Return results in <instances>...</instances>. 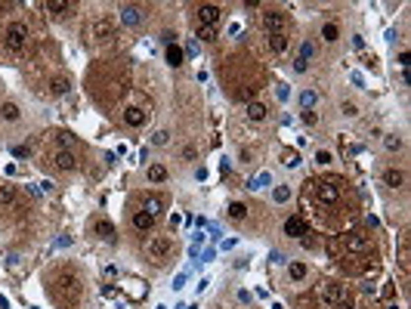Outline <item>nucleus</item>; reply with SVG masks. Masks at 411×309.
<instances>
[{"label":"nucleus","instance_id":"obj_1","mask_svg":"<svg viewBox=\"0 0 411 309\" xmlns=\"http://www.w3.org/2000/svg\"><path fill=\"white\" fill-rule=\"evenodd\" d=\"M53 294L59 297V303L75 306V303H77V297H80V278H77V272H72V269H59L56 275H53Z\"/></svg>","mask_w":411,"mask_h":309},{"label":"nucleus","instance_id":"obj_2","mask_svg":"<svg viewBox=\"0 0 411 309\" xmlns=\"http://www.w3.org/2000/svg\"><path fill=\"white\" fill-rule=\"evenodd\" d=\"M25 43H28L25 22H9V25H6V47L13 53H22V50H25Z\"/></svg>","mask_w":411,"mask_h":309},{"label":"nucleus","instance_id":"obj_3","mask_svg":"<svg viewBox=\"0 0 411 309\" xmlns=\"http://www.w3.org/2000/svg\"><path fill=\"white\" fill-rule=\"evenodd\" d=\"M319 294H322V300L334 303V306L346 300V291H343V284H334V281H325V284H319Z\"/></svg>","mask_w":411,"mask_h":309},{"label":"nucleus","instance_id":"obj_4","mask_svg":"<svg viewBox=\"0 0 411 309\" xmlns=\"http://www.w3.org/2000/svg\"><path fill=\"white\" fill-rule=\"evenodd\" d=\"M170 250H173V241H170V238H164V235H158V238H151V241H149V257L151 260H164Z\"/></svg>","mask_w":411,"mask_h":309},{"label":"nucleus","instance_id":"obj_5","mask_svg":"<svg viewBox=\"0 0 411 309\" xmlns=\"http://www.w3.org/2000/svg\"><path fill=\"white\" fill-rule=\"evenodd\" d=\"M220 16H223V9H220L217 3H201V6H198V22H201V25H210V28H217Z\"/></svg>","mask_w":411,"mask_h":309},{"label":"nucleus","instance_id":"obj_6","mask_svg":"<svg viewBox=\"0 0 411 309\" xmlns=\"http://www.w3.org/2000/svg\"><path fill=\"white\" fill-rule=\"evenodd\" d=\"M139 22H143V9H139L136 3H121V25L133 28V25H139Z\"/></svg>","mask_w":411,"mask_h":309},{"label":"nucleus","instance_id":"obj_7","mask_svg":"<svg viewBox=\"0 0 411 309\" xmlns=\"http://www.w3.org/2000/svg\"><path fill=\"white\" fill-rule=\"evenodd\" d=\"M306 232L309 229H306V220H303V216H288L285 220V235L288 238H303Z\"/></svg>","mask_w":411,"mask_h":309},{"label":"nucleus","instance_id":"obj_8","mask_svg":"<svg viewBox=\"0 0 411 309\" xmlns=\"http://www.w3.org/2000/svg\"><path fill=\"white\" fill-rule=\"evenodd\" d=\"M263 25L269 34H281L285 31V16L278 13V9H269V13H263Z\"/></svg>","mask_w":411,"mask_h":309},{"label":"nucleus","instance_id":"obj_9","mask_svg":"<svg viewBox=\"0 0 411 309\" xmlns=\"http://www.w3.org/2000/svg\"><path fill=\"white\" fill-rule=\"evenodd\" d=\"M75 152H68V148H59V152L53 155V167L56 170H65V173H68V170H75Z\"/></svg>","mask_w":411,"mask_h":309},{"label":"nucleus","instance_id":"obj_10","mask_svg":"<svg viewBox=\"0 0 411 309\" xmlns=\"http://www.w3.org/2000/svg\"><path fill=\"white\" fill-rule=\"evenodd\" d=\"M319 201L322 204H337V198H340V192H337V182H319Z\"/></svg>","mask_w":411,"mask_h":309},{"label":"nucleus","instance_id":"obj_11","mask_svg":"<svg viewBox=\"0 0 411 309\" xmlns=\"http://www.w3.org/2000/svg\"><path fill=\"white\" fill-rule=\"evenodd\" d=\"M343 244H346V250H368L371 247V238L362 235V232H349L343 238Z\"/></svg>","mask_w":411,"mask_h":309},{"label":"nucleus","instance_id":"obj_12","mask_svg":"<svg viewBox=\"0 0 411 309\" xmlns=\"http://www.w3.org/2000/svg\"><path fill=\"white\" fill-rule=\"evenodd\" d=\"M124 121L130 124V127H143V124L149 121V114L143 111V108H136V105H130V108H124Z\"/></svg>","mask_w":411,"mask_h":309},{"label":"nucleus","instance_id":"obj_13","mask_svg":"<svg viewBox=\"0 0 411 309\" xmlns=\"http://www.w3.org/2000/svg\"><path fill=\"white\" fill-rule=\"evenodd\" d=\"M164 59H167V65H170V68H180V65L186 62V53H183V47H176V43H170V47H167V53H164Z\"/></svg>","mask_w":411,"mask_h":309},{"label":"nucleus","instance_id":"obj_14","mask_svg":"<svg viewBox=\"0 0 411 309\" xmlns=\"http://www.w3.org/2000/svg\"><path fill=\"white\" fill-rule=\"evenodd\" d=\"M383 186H390V189H399V186H405V173H402V170H396V167L383 170Z\"/></svg>","mask_w":411,"mask_h":309},{"label":"nucleus","instance_id":"obj_15","mask_svg":"<svg viewBox=\"0 0 411 309\" xmlns=\"http://www.w3.org/2000/svg\"><path fill=\"white\" fill-rule=\"evenodd\" d=\"M93 229H96V235L102 238V241L114 244V226H112L109 220H96V226H93Z\"/></svg>","mask_w":411,"mask_h":309},{"label":"nucleus","instance_id":"obj_16","mask_svg":"<svg viewBox=\"0 0 411 309\" xmlns=\"http://www.w3.org/2000/svg\"><path fill=\"white\" fill-rule=\"evenodd\" d=\"M133 226L139 229V232H151V226H155V216H149L146 210H136V213H133Z\"/></svg>","mask_w":411,"mask_h":309},{"label":"nucleus","instance_id":"obj_17","mask_svg":"<svg viewBox=\"0 0 411 309\" xmlns=\"http://www.w3.org/2000/svg\"><path fill=\"white\" fill-rule=\"evenodd\" d=\"M161 207H164V201H161L158 195H146V198H143V210H146L149 216H158Z\"/></svg>","mask_w":411,"mask_h":309},{"label":"nucleus","instance_id":"obj_18","mask_svg":"<svg viewBox=\"0 0 411 309\" xmlns=\"http://www.w3.org/2000/svg\"><path fill=\"white\" fill-rule=\"evenodd\" d=\"M46 9L56 13V16H65V13H72V9H75V3H72V0H50Z\"/></svg>","mask_w":411,"mask_h":309},{"label":"nucleus","instance_id":"obj_19","mask_svg":"<svg viewBox=\"0 0 411 309\" xmlns=\"http://www.w3.org/2000/svg\"><path fill=\"white\" fill-rule=\"evenodd\" d=\"M269 47H272V53H285V50H288V31L269 34Z\"/></svg>","mask_w":411,"mask_h":309},{"label":"nucleus","instance_id":"obj_20","mask_svg":"<svg viewBox=\"0 0 411 309\" xmlns=\"http://www.w3.org/2000/svg\"><path fill=\"white\" fill-rule=\"evenodd\" d=\"M50 90H53L56 96H65L68 90H72V81H68V77H62V74H59V77H53V81H50Z\"/></svg>","mask_w":411,"mask_h":309},{"label":"nucleus","instance_id":"obj_21","mask_svg":"<svg viewBox=\"0 0 411 309\" xmlns=\"http://www.w3.org/2000/svg\"><path fill=\"white\" fill-rule=\"evenodd\" d=\"M244 216H248V207H244L241 201H232L229 204V220H235V223H241Z\"/></svg>","mask_w":411,"mask_h":309},{"label":"nucleus","instance_id":"obj_22","mask_svg":"<svg viewBox=\"0 0 411 309\" xmlns=\"http://www.w3.org/2000/svg\"><path fill=\"white\" fill-rule=\"evenodd\" d=\"M315 102H319V96H315L312 90H303V93H300V108H303V111H312Z\"/></svg>","mask_w":411,"mask_h":309},{"label":"nucleus","instance_id":"obj_23","mask_svg":"<svg viewBox=\"0 0 411 309\" xmlns=\"http://www.w3.org/2000/svg\"><path fill=\"white\" fill-rule=\"evenodd\" d=\"M248 118L251 121H263L266 118V105L263 102H248Z\"/></svg>","mask_w":411,"mask_h":309},{"label":"nucleus","instance_id":"obj_24","mask_svg":"<svg viewBox=\"0 0 411 309\" xmlns=\"http://www.w3.org/2000/svg\"><path fill=\"white\" fill-rule=\"evenodd\" d=\"M300 161H303V158H300V152H294V148H288V152H285V155H281V164H285L288 170H294V167H300Z\"/></svg>","mask_w":411,"mask_h":309},{"label":"nucleus","instance_id":"obj_25","mask_svg":"<svg viewBox=\"0 0 411 309\" xmlns=\"http://www.w3.org/2000/svg\"><path fill=\"white\" fill-rule=\"evenodd\" d=\"M13 204H16V189L3 186V189H0V207H13Z\"/></svg>","mask_w":411,"mask_h":309},{"label":"nucleus","instance_id":"obj_26","mask_svg":"<svg viewBox=\"0 0 411 309\" xmlns=\"http://www.w3.org/2000/svg\"><path fill=\"white\" fill-rule=\"evenodd\" d=\"M149 179L151 182H164L167 179V167L164 164H149Z\"/></svg>","mask_w":411,"mask_h":309},{"label":"nucleus","instance_id":"obj_27","mask_svg":"<svg viewBox=\"0 0 411 309\" xmlns=\"http://www.w3.org/2000/svg\"><path fill=\"white\" fill-rule=\"evenodd\" d=\"M288 275L294 281H303V278H306V263H291V266H288Z\"/></svg>","mask_w":411,"mask_h":309},{"label":"nucleus","instance_id":"obj_28","mask_svg":"<svg viewBox=\"0 0 411 309\" xmlns=\"http://www.w3.org/2000/svg\"><path fill=\"white\" fill-rule=\"evenodd\" d=\"M337 37H340V28L334 25V22H328V25L322 28V40H325V43H334Z\"/></svg>","mask_w":411,"mask_h":309},{"label":"nucleus","instance_id":"obj_29","mask_svg":"<svg viewBox=\"0 0 411 309\" xmlns=\"http://www.w3.org/2000/svg\"><path fill=\"white\" fill-rule=\"evenodd\" d=\"M0 114H3L6 121H19V105L16 102H3V105H0Z\"/></svg>","mask_w":411,"mask_h":309},{"label":"nucleus","instance_id":"obj_30","mask_svg":"<svg viewBox=\"0 0 411 309\" xmlns=\"http://www.w3.org/2000/svg\"><path fill=\"white\" fill-rule=\"evenodd\" d=\"M331 161H334V155L328 152V148H315V164H319V167H328Z\"/></svg>","mask_w":411,"mask_h":309},{"label":"nucleus","instance_id":"obj_31","mask_svg":"<svg viewBox=\"0 0 411 309\" xmlns=\"http://www.w3.org/2000/svg\"><path fill=\"white\" fill-rule=\"evenodd\" d=\"M93 34H96V37H109L112 34V22H105V19H99L96 25H93Z\"/></svg>","mask_w":411,"mask_h":309},{"label":"nucleus","instance_id":"obj_32","mask_svg":"<svg viewBox=\"0 0 411 309\" xmlns=\"http://www.w3.org/2000/svg\"><path fill=\"white\" fill-rule=\"evenodd\" d=\"M167 142H170L167 130H155V133H151V145H167Z\"/></svg>","mask_w":411,"mask_h":309},{"label":"nucleus","instance_id":"obj_33","mask_svg":"<svg viewBox=\"0 0 411 309\" xmlns=\"http://www.w3.org/2000/svg\"><path fill=\"white\" fill-rule=\"evenodd\" d=\"M198 37H201V40H217V28H210V25H201V28H198Z\"/></svg>","mask_w":411,"mask_h":309},{"label":"nucleus","instance_id":"obj_34","mask_svg":"<svg viewBox=\"0 0 411 309\" xmlns=\"http://www.w3.org/2000/svg\"><path fill=\"white\" fill-rule=\"evenodd\" d=\"M383 145H386V152H399L402 148V136H386Z\"/></svg>","mask_w":411,"mask_h":309},{"label":"nucleus","instance_id":"obj_35","mask_svg":"<svg viewBox=\"0 0 411 309\" xmlns=\"http://www.w3.org/2000/svg\"><path fill=\"white\" fill-rule=\"evenodd\" d=\"M272 198H275V201H278V204H285V201H288V198H291V186H278V189H275V192H272Z\"/></svg>","mask_w":411,"mask_h":309},{"label":"nucleus","instance_id":"obj_36","mask_svg":"<svg viewBox=\"0 0 411 309\" xmlns=\"http://www.w3.org/2000/svg\"><path fill=\"white\" fill-rule=\"evenodd\" d=\"M297 59H303V62H309V59H312V43H309V40H303V43H300V56H297Z\"/></svg>","mask_w":411,"mask_h":309},{"label":"nucleus","instance_id":"obj_37","mask_svg":"<svg viewBox=\"0 0 411 309\" xmlns=\"http://www.w3.org/2000/svg\"><path fill=\"white\" fill-rule=\"evenodd\" d=\"M269 179H272V176H269V173H260V176H257L254 182H248V186L257 192V189H263V186H269Z\"/></svg>","mask_w":411,"mask_h":309},{"label":"nucleus","instance_id":"obj_38","mask_svg":"<svg viewBox=\"0 0 411 309\" xmlns=\"http://www.w3.org/2000/svg\"><path fill=\"white\" fill-rule=\"evenodd\" d=\"M340 111H343L346 118H356V114H359V105H356V102H343V105H340Z\"/></svg>","mask_w":411,"mask_h":309},{"label":"nucleus","instance_id":"obj_39","mask_svg":"<svg viewBox=\"0 0 411 309\" xmlns=\"http://www.w3.org/2000/svg\"><path fill=\"white\" fill-rule=\"evenodd\" d=\"M56 139H59V142H62V148H68V145H75V136H72V133H65V130H59V133H56Z\"/></svg>","mask_w":411,"mask_h":309},{"label":"nucleus","instance_id":"obj_40","mask_svg":"<svg viewBox=\"0 0 411 309\" xmlns=\"http://www.w3.org/2000/svg\"><path fill=\"white\" fill-rule=\"evenodd\" d=\"M13 155H16V158H28V155H31V148H28V145H16V148H13Z\"/></svg>","mask_w":411,"mask_h":309},{"label":"nucleus","instance_id":"obj_41","mask_svg":"<svg viewBox=\"0 0 411 309\" xmlns=\"http://www.w3.org/2000/svg\"><path fill=\"white\" fill-rule=\"evenodd\" d=\"M306 68H309V62H303V59H294V71H300V74H303Z\"/></svg>","mask_w":411,"mask_h":309},{"label":"nucleus","instance_id":"obj_42","mask_svg":"<svg viewBox=\"0 0 411 309\" xmlns=\"http://www.w3.org/2000/svg\"><path fill=\"white\" fill-rule=\"evenodd\" d=\"M68 244H72V235H62V238H56L53 247H68Z\"/></svg>","mask_w":411,"mask_h":309},{"label":"nucleus","instance_id":"obj_43","mask_svg":"<svg viewBox=\"0 0 411 309\" xmlns=\"http://www.w3.org/2000/svg\"><path fill=\"white\" fill-rule=\"evenodd\" d=\"M161 40L170 47V43H176V34H173V31H164V34H161Z\"/></svg>","mask_w":411,"mask_h":309},{"label":"nucleus","instance_id":"obj_44","mask_svg":"<svg viewBox=\"0 0 411 309\" xmlns=\"http://www.w3.org/2000/svg\"><path fill=\"white\" fill-rule=\"evenodd\" d=\"M183 284H186V272H180V275H176V278H173V291H180V288H183Z\"/></svg>","mask_w":411,"mask_h":309},{"label":"nucleus","instance_id":"obj_45","mask_svg":"<svg viewBox=\"0 0 411 309\" xmlns=\"http://www.w3.org/2000/svg\"><path fill=\"white\" fill-rule=\"evenodd\" d=\"M408 59H411V56H408V50H402V53H399V65H402V68H408Z\"/></svg>","mask_w":411,"mask_h":309},{"label":"nucleus","instance_id":"obj_46","mask_svg":"<svg viewBox=\"0 0 411 309\" xmlns=\"http://www.w3.org/2000/svg\"><path fill=\"white\" fill-rule=\"evenodd\" d=\"M269 260H272V263H285V254H281V250H272V254H269Z\"/></svg>","mask_w":411,"mask_h":309},{"label":"nucleus","instance_id":"obj_47","mask_svg":"<svg viewBox=\"0 0 411 309\" xmlns=\"http://www.w3.org/2000/svg\"><path fill=\"white\" fill-rule=\"evenodd\" d=\"M288 96H291V90L285 84H278V99H288Z\"/></svg>","mask_w":411,"mask_h":309},{"label":"nucleus","instance_id":"obj_48","mask_svg":"<svg viewBox=\"0 0 411 309\" xmlns=\"http://www.w3.org/2000/svg\"><path fill=\"white\" fill-rule=\"evenodd\" d=\"M180 223H183V216H180V213H170V229H176Z\"/></svg>","mask_w":411,"mask_h":309},{"label":"nucleus","instance_id":"obj_49","mask_svg":"<svg viewBox=\"0 0 411 309\" xmlns=\"http://www.w3.org/2000/svg\"><path fill=\"white\" fill-rule=\"evenodd\" d=\"M352 47H356V50H365V40H362L359 34H356V37H352Z\"/></svg>","mask_w":411,"mask_h":309},{"label":"nucleus","instance_id":"obj_50","mask_svg":"<svg viewBox=\"0 0 411 309\" xmlns=\"http://www.w3.org/2000/svg\"><path fill=\"white\" fill-rule=\"evenodd\" d=\"M337 309H352V303H349V300H343V303H337Z\"/></svg>","mask_w":411,"mask_h":309},{"label":"nucleus","instance_id":"obj_51","mask_svg":"<svg viewBox=\"0 0 411 309\" xmlns=\"http://www.w3.org/2000/svg\"><path fill=\"white\" fill-rule=\"evenodd\" d=\"M158 309H167V306H158Z\"/></svg>","mask_w":411,"mask_h":309}]
</instances>
